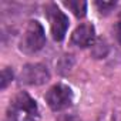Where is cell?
I'll list each match as a JSON object with an SVG mask.
<instances>
[{
    "mask_svg": "<svg viewBox=\"0 0 121 121\" xmlns=\"http://www.w3.org/2000/svg\"><path fill=\"white\" fill-rule=\"evenodd\" d=\"M4 121H40L37 103L27 93H19L10 101Z\"/></svg>",
    "mask_w": 121,
    "mask_h": 121,
    "instance_id": "1",
    "label": "cell"
},
{
    "mask_svg": "<svg viewBox=\"0 0 121 121\" xmlns=\"http://www.w3.org/2000/svg\"><path fill=\"white\" fill-rule=\"evenodd\" d=\"M44 44H46V34L43 26L37 20L29 22L20 40V50L26 54H33L41 50Z\"/></svg>",
    "mask_w": 121,
    "mask_h": 121,
    "instance_id": "2",
    "label": "cell"
},
{
    "mask_svg": "<svg viewBox=\"0 0 121 121\" xmlns=\"http://www.w3.org/2000/svg\"><path fill=\"white\" fill-rule=\"evenodd\" d=\"M46 101L53 111H63L71 105L73 91L66 84H56L47 91Z\"/></svg>",
    "mask_w": 121,
    "mask_h": 121,
    "instance_id": "3",
    "label": "cell"
},
{
    "mask_svg": "<svg viewBox=\"0 0 121 121\" xmlns=\"http://www.w3.org/2000/svg\"><path fill=\"white\" fill-rule=\"evenodd\" d=\"M46 16L50 22V30L56 41H61L66 37L69 29V17L56 4H48L46 7Z\"/></svg>",
    "mask_w": 121,
    "mask_h": 121,
    "instance_id": "4",
    "label": "cell"
},
{
    "mask_svg": "<svg viewBox=\"0 0 121 121\" xmlns=\"http://www.w3.org/2000/svg\"><path fill=\"white\" fill-rule=\"evenodd\" d=\"M20 80L27 86H41L50 80V73L44 64H26L20 73Z\"/></svg>",
    "mask_w": 121,
    "mask_h": 121,
    "instance_id": "5",
    "label": "cell"
},
{
    "mask_svg": "<svg viewBox=\"0 0 121 121\" xmlns=\"http://www.w3.org/2000/svg\"><path fill=\"white\" fill-rule=\"evenodd\" d=\"M95 40V29L93 24L90 23H83L80 24L74 33L71 34V41L73 44L78 46V47H88V46H93Z\"/></svg>",
    "mask_w": 121,
    "mask_h": 121,
    "instance_id": "6",
    "label": "cell"
},
{
    "mask_svg": "<svg viewBox=\"0 0 121 121\" xmlns=\"http://www.w3.org/2000/svg\"><path fill=\"white\" fill-rule=\"evenodd\" d=\"M77 17H84L87 12V3L84 2H66L64 3Z\"/></svg>",
    "mask_w": 121,
    "mask_h": 121,
    "instance_id": "7",
    "label": "cell"
},
{
    "mask_svg": "<svg viewBox=\"0 0 121 121\" xmlns=\"http://www.w3.org/2000/svg\"><path fill=\"white\" fill-rule=\"evenodd\" d=\"M12 81H13V71H12V69L4 67V69L2 70V80H0V88H2V90L7 88V86H9Z\"/></svg>",
    "mask_w": 121,
    "mask_h": 121,
    "instance_id": "8",
    "label": "cell"
},
{
    "mask_svg": "<svg viewBox=\"0 0 121 121\" xmlns=\"http://www.w3.org/2000/svg\"><path fill=\"white\" fill-rule=\"evenodd\" d=\"M95 6L98 7V10H100V13H104V14H107V13H110L114 7H115V3L114 2H97L95 3Z\"/></svg>",
    "mask_w": 121,
    "mask_h": 121,
    "instance_id": "9",
    "label": "cell"
},
{
    "mask_svg": "<svg viewBox=\"0 0 121 121\" xmlns=\"http://www.w3.org/2000/svg\"><path fill=\"white\" fill-rule=\"evenodd\" d=\"M115 37H117L118 43L121 44V20L115 24Z\"/></svg>",
    "mask_w": 121,
    "mask_h": 121,
    "instance_id": "10",
    "label": "cell"
},
{
    "mask_svg": "<svg viewBox=\"0 0 121 121\" xmlns=\"http://www.w3.org/2000/svg\"><path fill=\"white\" fill-rule=\"evenodd\" d=\"M58 121H78V120L74 118V117H63L61 120H58Z\"/></svg>",
    "mask_w": 121,
    "mask_h": 121,
    "instance_id": "11",
    "label": "cell"
},
{
    "mask_svg": "<svg viewBox=\"0 0 121 121\" xmlns=\"http://www.w3.org/2000/svg\"><path fill=\"white\" fill-rule=\"evenodd\" d=\"M112 121H121V117H120V115H117L115 118H112Z\"/></svg>",
    "mask_w": 121,
    "mask_h": 121,
    "instance_id": "12",
    "label": "cell"
}]
</instances>
